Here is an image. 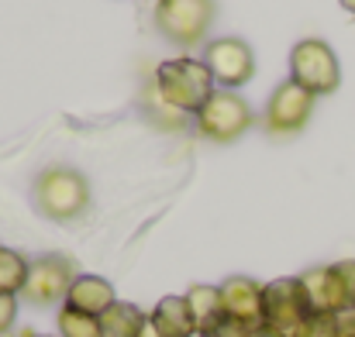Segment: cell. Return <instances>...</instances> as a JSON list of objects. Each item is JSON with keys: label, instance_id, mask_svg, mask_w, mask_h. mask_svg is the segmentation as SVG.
Returning <instances> with one entry per match:
<instances>
[{"label": "cell", "instance_id": "7", "mask_svg": "<svg viewBox=\"0 0 355 337\" xmlns=\"http://www.w3.org/2000/svg\"><path fill=\"white\" fill-rule=\"evenodd\" d=\"M307 313H311V307H307V296H304V286L297 275L266 282V289H262V324L266 327L290 337Z\"/></svg>", "mask_w": 355, "mask_h": 337}, {"label": "cell", "instance_id": "14", "mask_svg": "<svg viewBox=\"0 0 355 337\" xmlns=\"http://www.w3.org/2000/svg\"><path fill=\"white\" fill-rule=\"evenodd\" d=\"M187 307H190V313H193V324H197V337L211 334L221 320H225V303H221V286H207V282H200V286H190L187 293Z\"/></svg>", "mask_w": 355, "mask_h": 337}, {"label": "cell", "instance_id": "9", "mask_svg": "<svg viewBox=\"0 0 355 337\" xmlns=\"http://www.w3.org/2000/svg\"><path fill=\"white\" fill-rule=\"evenodd\" d=\"M314 100H318V97L307 93L304 86H297L293 80L279 83V86L272 90L269 104H266V113H262L266 131H269V134H297V131L311 120Z\"/></svg>", "mask_w": 355, "mask_h": 337}, {"label": "cell", "instance_id": "22", "mask_svg": "<svg viewBox=\"0 0 355 337\" xmlns=\"http://www.w3.org/2000/svg\"><path fill=\"white\" fill-rule=\"evenodd\" d=\"M338 337H355V313H345L338 324Z\"/></svg>", "mask_w": 355, "mask_h": 337}, {"label": "cell", "instance_id": "6", "mask_svg": "<svg viewBox=\"0 0 355 337\" xmlns=\"http://www.w3.org/2000/svg\"><path fill=\"white\" fill-rule=\"evenodd\" d=\"M80 272L73 268V262L66 255H42L31 262L28 268V282H24V293L21 300H28L31 307H55V303H66V293L73 286Z\"/></svg>", "mask_w": 355, "mask_h": 337}, {"label": "cell", "instance_id": "24", "mask_svg": "<svg viewBox=\"0 0 355 337\" xmlns=\"http://www.w3.org/2000/svg\"><path fill=\"white\" fill-rule=\"evenodd\" d=\"M338 3H342V7H345V10L355 17V0H338Z\"/></svg>", "mask_w": 355, "mask_h": 337}, {"label": "cell", "instance_id": "11", "mask_svg": "<svg viewBox=\"0 0 355 337\" xmlns=\"http://www.w3.org/2000/svg\"><path fill=\"white\" fill-rule=\"evenodd\" d=\"M297 279H300V286H304V296H307L311 313H335V317L352 313L335 265H314V268H307V272L297 275Z\"/></svg>", "mask_w": 355, "mask_h": 337}, {"label": "cell", "instance_id": "18", "mask_svg": "<svg viewBox=\"0 0 355 337\" xmlns=\"http://www.w3.org/2000/svg\"><path fill=\"white\" fill-rule=\"evenodd\" d=\"M338 324H342V317H335V313H307L290 337H338Z\"/></svg>", "mask_w": 355, "mask_h": 337}, {"label": "cell", "instance_id": "12", "mask_svg": "<svg viewBox=\"0 0 355 337\" xmlns=\"http://www.w3.org/2000/svg\"><path fill=\"white\" fill-rule=\"evenodd\" d=\"M114 303H118V293H114L111 279H104V275H76L62 307H73V310L90 313V317H104Z\"/></svg>", "mask_w": 355, "mask_h": 337}, {"label": "cell", "instance_id": "21", "mask_svg": "<svg viewBox=\"0 0 355 337\" xmlns=\"http://www.w3.org/2000/svg\"><path fill=\"white\" fill-rule=\"evenodd\" d=\"M248 334H252L248 327H241V324H235V320H228V317H225L211 334H204V337H248Z\"/></svg>", "mask_w": 355, "mask_h": 337}, {"label": "cell", "instance_id": "3", "mask_svg": "<svg viewBox=\"0 0 355 337\" xmlns=\"http://www.w3.org/2000/svg\"><path fill=\"white\" fill-rule=\"evenodd\" d=\"M290 80L314 97H328L342 86V66L324 38H304L290 48Z\"/></svg>", "mask_w": 355, "mask_h": 337}, {"label": "cell", "instance_id": "16", "mask_svg": "<svg viewBox=\"0 0 355 337\" xmlns=\"http://www.w3.org/2000/svg\"><path fill=\"white\" fill-rule=\"evenodd\" d=\"M28 268H31V262L21 251L0 244V293L21 296L24 293V282H28Z\"/></svg>", "mask_w": 355, "mask_h": 337}, {"label": "cell", "instance_id": "13", "mask_svg": "<svg viewBox=\"0 0 355 337\" xmlns=\"http://www.w3.org/2000/svg\"><path fill=\"white\" fill-rule=\"evenodd\" d=\"M148 324L159 337H197L193 313L187 307V296H162L155 310L148 313Z\"/></svg>", "mask_w": 355, "mask_h": 337}, {"label": "cell", "instance_id": "1", "mask_svg": "<svg viewBox=\"0 0 355 337\" xmlns=\"http://www.w3.org/2000/svg\"><path fill=\"white\" fill-rule=\"evenodd\" d=\"M214 90L218 83L204 59L180 55V59H166L155 69V93L162 97V104H169L180 113H197Z\"/></svg>", "mask_w": 355, "mask_h": 337}, {"label": "cell", "instance_id": "2", "mask_svg": "<svg viewBox=\"0 0 355 337\" xmlns=\"http://www.w3.org/2000/svg\"><path fill=\"white\" fill-rule=\"evenodd\" d=\"M35 207L49 221H76L90 207V183L83 172L52 165L35 179Z\"/></svg>", "mask_w": 355, "mask_h": 337}, {"label": "cell", "instance_id": "17", "mask_svg": "<svg viewBox=\"0 0 355 337\" xmlns=\"http://www.w3.org/2000/svg\"><path fill=\"white\" fill-rule=\"evenodd\" d=\"M59 337H104L101 331V317H90V313H80L73 307H59Z\"/></svg>", "mask_w": 355, "mask_h": 337}, {"label": "cell", "instance_id": "8", "mask_svg": "<svg viewBox=\"0 0 355 337\" xmlns=\"http://www.w3.org/2000/svg\"><path fill=\"white\" fill-rule=\"evenodd\" d=\"M204 62L218 83V90H238L255 76V52L241 38H218L207 45Z\"/></svg>", "mask_w": 355, "mask_h": 337}, {"label": "cell", "instance_id": "23", "mask_svg": "<svg viewBox=\"0 0 355 337\" xmlns=\"http://www.w3.org/2000/svg\"><path fill=\"white\" fill-rule=\"evenodd\" d=\"M248 337H286V334H279V331H272V327H266V324H262V327H255Z\"/></svg>", "mask_w": 355, "mask_h": 337}, {"label": "cell", "instance_id": "5", "mask_svg": "<svg viewBox=\"0 0 355 337\" xmlns=\"http://www.w3.org/2000/svg\"><path fill=\"white\" fill-rule=\"evenodd\" d=\"M197 131L218 145L238 141L248 127H252V107L245 104V97H238L235 90H214L207 97V104L193 113Z\"/></svg>", "mask_w": 355, "mask_h": 337}, {"label": "cell", "instance_id": "20", "mask_svg": "<svg viewBox=\"0 0 355 337\" xmlns=\"http://www.w3.org/2000/svg\"><path fill=\"white\" fill-rule=\"evenodd\" d=\"M17 320V296L10 293H0V334H7Z\"/></svg>", "mask_w": 355, "mask_h": 337}, {"label": "cell", "instance_id": "25", "mask_svg": "<svg viewBox=\"0 0 355 337\" xmlns=\"http://www.w3.org/2000/svg\"><path fill=\"white\" fill-rule=\"evenodd\" d=\"M21 337H49V334H31V331H28V334H21Z\"/></svg>", "mask_w": 355, "mask_h": 337}, {"label": "cell", "instance_id": "10", "mask_svg": "<svg viewBox=\"0 0 355 337\" xmlns=\"http://www.w3.org/2000/svg\"><path fill=\"white\" fill-rule=\"evenodd\" d=\"M262 289L266 282L248 279V275H232L221 282V303H225V317L235 320L241 327L255 331L262 327Z\"/></svg>", "mask_w": 355, "mask_h": 337}, {"label": "cell", "instance_id": "4", "mask_svg": "<svg viewBox=\"0 0 355 337\" xmlns=\"http://www.w3.org/2000/svg\"><path fill=\"white\" fill-rule=\"evenodd\" d=\"M214 0H155V28L180 48H190L207 38L214 24Z\"/></svg>", "mask_w": 355, "mask_h": 337}, {"label": "cell", "instance_id": "15", "mask_svg": "<svg viewBox=\"0 0 355 337\" xmlns=\"http://www.w3.org/2000/svg\"><path fill=\"white\" fill-rule=\"evenodd\" d=\"M148 324V313H141V307L118 300L104 317H101V331L104 337H138Z\"/></svg>", "mask_w": 355, "mask_h": 337}, {"label": "cell", "instance_id": "19", "mask_svg": "<svg viewBox=\"0 0 355 337\" xmlns=\"http://www.w3.org/2000/svg\"><path fill=\"white\" fill-rule=\"evenodd\" d=\"M335 272H338V279H342V289H345L349 310L355 313V258H345V262H335Z\"/></svg>", "mask_w": 355, "mask_h": 337}]
</instances>
